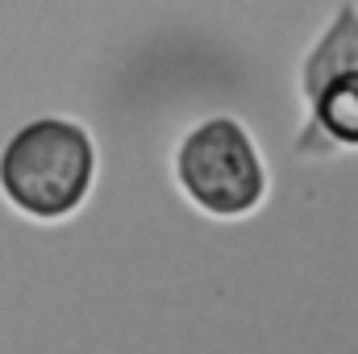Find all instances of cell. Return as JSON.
<instances>
[{
  "label": "cell",
  "instance_id": "1",
  "mask_svg": "<svg viewBox=\"0 0 358 354\" xmlns=\"http://www.w3.org/2000/svg\"><path fill=\"white\" fill-rule=\"evenodd\" d=\"M100 171L96 138L76 117H34L0 146V200L38 225L71 221L88 204Z\"/></svg>",
  "mask_w": 358,
  "mask_h": 354
},
{
  "label": "cell",
  "instance_id": "3",
  "mask_svg": "<svg viewBox=\"0 0 358 354\" xmlns=\"http://www.w3.org/2000/svg\"><path fill=\"white\" fill-rule=\"evenodd\" d=\"M313 121L334 146H358V63L308 84Z\"/></svg>",
  "mask_w": 358,
  "mask_h": 354
},
{
  "label": "cell",
  "instance_id": "2",
  "mask_svg": "<svg viewBox=\"0 0 358 354\" xmlns=\"http://www.w3.org/2000/svg\"><path fill=\"white\" fill-rule=\"evenodd\" d=\"M176 179L183 196L217 221L250 217L267 200V163L246 125L234 117H208L183 134Z\"/></svg>",
  "mask_w": 358,
  "mask_h": 354
}]
</instances>
